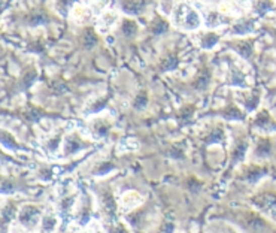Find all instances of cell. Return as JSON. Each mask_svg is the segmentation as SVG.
Segmentation results:
<instances>
[{"mask_svg": "<svg viewBox=\"0 0 276 233\" xmlns=\"http://www.w3.org/2000/svg\"><path fill=\"white\" fill-rule=\"evenodd\" d=\"M223 134L224 133L221 129H216V130H213V133H210V137L207 139V142H218L223 139Z\"/></svg>", "mask_w": 276, "mask_h": 233, "instance_id": "5", "label": "cell"}, {"mask_svg": "<svg viewBox=\"0 0 276 233\" xmlns=\"http://www.w3.org/2000/svg\"><path fill=\"white\" fill-rule=\"evenodd\" d=\"M175 23H178L182 29H196L200 24V18L190 6H179L175 11Z\"/></svg>", "mask_w": 276, "mask_h": 233, "instance_id": "1", "label": "cell"}, {"mask_svg": "<svg viewBox=\"0 0 276 233\" xmlns=\"http://www.w3.org/2000/svg\"><path fill=\"white\" fill-rule=\"evenodd\" d=\"M257 203L263 209H273L276 208V196L275 195H261L257 199Z\"/></svg>", "mask_w": 276, "mask_h": 233, "instance_id": "3", "label": "cell"}, {"mask_svg": "<svg viewBox=\"0 0 276 233\" xmlns=\"http://www.w3.org/2000/svg\"><path fill=\"white\" fill-rule=\"evenodd\" d=\"M135 30H136V27H135V24H133L132 21H126V23H124V33L132 34Z\"/></svg>", "mask_w": 276, "mask_h": 233, "instance_id": "6", "label": "cell"}, {"mask_svg": "<svg viewBox=\"0 0 276 233\" xmlns=\"http://www.w3.org/2000/svg\"><path fill=\"white\" fill-rule=\"evenodd\" d=\"M145 103H146V98H145V95H142V96H139L138 99H136V108H143L145 106Z\"/></svg>", "mask_w": 276, "mask_h": 233, "instance_id": "9", "label": "cell"}, {"mask_svg": "<svg viewBox=\"0 0 276 233\" xmlns=\"http://www.w3.org/2000/svg\"><path fill=\"white\" fill-rule=\"evenodd\" d=\"M39 220V211L36 209L35 206H24L20 212V221L27 226V227H32L35 226Z\"/></svg>", "mask_w": 276, "mask_h": 233, "instance_id": "2", "label": "cell"}, {"mask_svg": "<svg viewBox=\"0 0 276 233\" xmlns=\"http://www.w3.org/2000/svg\"><path fill=\"white\" fill-rule=\"evenodd\" d=\"M215 42H216V36H215V34H207L206 40H205L203 43H205V46H206V48H209V46H213V45H215Z\"/></svg>", "mask_w": 276, "mask_h": 233, "instance_id": "8", "label": "cell"}, {"mask_svg": "<svg viewBox=\"0 0 276 233\" xmlns=\"http://www.w3.org/2000/svg\"><path fill=\"white\" fill-rule=\"evenodd\" d=\"M85 45L87 46H91V45H94L96 43V37L93 36V33L91 32H87V34H85Z\"/></svg>", "mask_w": 276, "mask_h": 233, "instance_id": "7", "label": "cell"}, {"mask_svg": "<svg viewBox=\"0 0 276 233\" xmlns=\"http://www.w3.org/2000/svg\"><path fill=\"white\" fill-rule=\"evenodd\" d=\"M263 173H264L263 169H249V170L246 172V176H245V178H246L249 182H255Z\"/></svg>", "mask_w": 276, "mask_h": 233, "instance_id": "4", "label": "cell"}]
</instances>
